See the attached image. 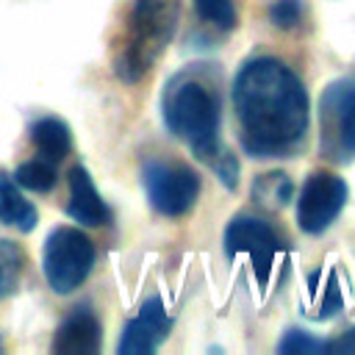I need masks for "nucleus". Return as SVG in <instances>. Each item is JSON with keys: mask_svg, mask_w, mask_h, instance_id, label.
I'll use <instances>...</instances> for the list:
<instances>
[{"mask_svg": "<svg viewBox=\"0 0 355 355\" xmlns=\"http://www.w3.org/2000/svg\"><path fill=\"white\" fill-rule=\"evenodd\" d=\"M31 141L36 144L39 155L47 158V161H53V164H58L61 158H67L69 150H72L69 128L61 119H55V116L36 119L33 128H31Z\"/></svg>", "mask_w": 355, "mask_h": 355, "instance_id": "13", "label": "nucleus"}, {"mask_svg": "<svg viewBox=\"0 0 355 355\" xmlns=\"http://www.w3.org/2000/svg\"><path fill=\"white\" fill-rule=\"evenodd\" d=\"M194 8L197 14L222 28V31H233L236 28V8H233V0H194Z\"/></svg>", "mask_w": 355, "mask_h": 355, "instance_id": "17", "label": "nucleus"}, {"mask_svg": "<svg viewBox=\"0 0 355 355\" xmlns=\"http://www.w3.org/2000/svg\"><path fill=\"white\" fill-rule=\"evenodd\" d=\"M141 186L150 205L164 216H183L200 197V178L186 164L147 161L141 169Z\"/></svg>", "mask_w": 355, "mask_h": 355, "instance_id": "6", "label": "nucleus"}, {"mask_svg": "<svg viewBox=\"0 0 355 355\" xmlns=\"http://www.w3.org/2000/svg\"><path fill=\"white\" fill-rule=\"evenodd\" d=\"M166 333H169L166 308L158 297H150L141 302L139 313L133 319H128V324L116 341V352L119 355H150L158 349V344L166 338Z\"/></svg>", "mask_w": 355, "mask_h": 355, "instance_id": "9", "label": "nucleus"}, {"mask_svg": "<svg viewBox=\"0 0 355 355\" xmlns=\"http://www.w3.org/2000/svg\"><path fill=\"white\" fill-rule=\"evenodd\" d=\"M300 17H302V3L300 0H272V6H269V22L275 28L291 31V28H297Z\"/></svg>", "mask_w": 355, "mask_h": 355, "instance_id": "20", "label": "nucleus"}, {"mask_svg": "<svg viewBox=\"0 0 355 355\" xmlns=\"http://www.w3.org/2000/svg\"><path fill=\"white\" fill-rule=\"evenodd\" d=\"M36 208L22 197L17 180H11V175L0 172V222L8 227H17L19 233H31L36 227Z\"/></svg>", "mask_w": 355, "mask_h": 355, "instance_id": "12", "label": "nucleus"}, {"mask_svg": "<svg viewBox=\"0 0 355 355\" xmlns=\"http://www.w3.org/2000/svg\"><path fill=\"white\" fill-rule=\"evenodd\" d=\"M239 141L252 158H286L308 133V94L291 67L272 55L250 58L233 80Z\"/></svg>", "mask_w": 355, "mask_h": 355, "instance_id": "1", "label": "nucleus"}, {"mask_svg": "<svg viewBox=\"0 0 355 355\" xmlns=\"http://www.w3.org/2000/svg\"><path fill=\"white\" fill-rule=\"evenodd\" d=\"M324 352H336V355H355V327H349L347 333H341L338 338L324 344Z\"/></svg>", "mask_w": 355, "mask_h": 355, "instance_id": "21", "label": "nucleus"}, {"mask_svg": "<svg viewBox=\"0 0 355 355\" xmlns=\"http://www.w3.org/2000/svg\"><path fill=\"white\" fill-rule=\"evenodd\" d=\"M180 19V0H133L125 36L114 53V75L122 83L141 80L169 47Z\"/></svg>", "mask_w": 355, "mask_h": 355, "instance_id": "3", "label": "nucleus"}, {"mask_svg": "<svg viewBox=\"0 0 355 355\" xmlns=\"http://www.w3.org/2000/svg\"><path fill=\"white\" fill-rule=\"evenodd\" d=\"M67 214L86 227H100L108 225L111 211L103 202L100 191L94 189L92 175L86 172V166H72L69 169V202H67Z\"/></svg>", "mask_w": 355, "mask_h": 355, "instance_id": "11", "label": "nucleus"}, {"mask_svg": "<svg viewBox=\"0 0 355 355\" xmlns=\"http://www.w3.org/2000/svg\"><path fill=\"white\" fill-rule=\"evenodd\" d=\"M280 355H313V352H324V341L313 338L305 330H288L283 336V341L277 344Z\"/></svg>", "mask_w": 355, "mask_h": 355, "instance_id": "19", "label": "nucleus"}, {"mask_svg": "<svg viewBox=\"0 0 355 355\" xmlns=\"http://www.w3.org/2000/svg\"><path fill=\"white\" fill-rule=\"evenodd\" d=\"M14 180H17V186H22L28 191L44 194L55 186V166L47 158H33V161H25V164L17 166Z\"/></svg>", "mask_w": 355, "mask_h": 355, "instance_id": "14", "label": "nucleus"}, {"mask_svg": "<svg viewBox=\"0 0 355 355\" xmlns=\"http://www.w3.org/2000/svg\"><path fill=\"white\" fill-rule=\"evenodd\" d=\"M94 266V244L78 227H55L42 252V272L55 294L75 291Z\"/></svg>", "mask_w": 355, "mask_h": 355, "instance_id": "5", "label": "nucleus"}, {"mask_svg": "<svg viewBox=\"0 0 355 355\" xmlns=\"http://www.w3.org/2000/svg\"><path fill=\"white\" fill-rule=\"evenodd\" d=\"M311 316L313 319H327L333 316L336 311H341V288H338V280H336V272L330 269L324 275V288L316 286V280L311 277Z\"/></svg>", "mask_w": 355, "mask_h": 355, "instance_id": "15", "label": "nucleus"}, {"mask_svg": "<svg viewBox=\"0 0 355 355\" xmlns=\"http://www.w3.org/2000/svg\"><path fill=\"white\" fill-rule=\"evenodd\" d=\"M344 202H347V183L333 172H313L302 183L300 200H297L300 230H305L311 236L324 233L341 214Z\"/></svg>", "mask_w": 355, "mask_h": 355, "instance_id": "7", "label": "nucleus"}, {"mask_svg": "<svg viewBox=\"0 0 355 355\" xmlns=\"http://www.w3.org/2000/svg\"><path fill=\"white\" fill-rule=\"evenodd\" d=\"M225 250L230 258L247 255L255 263V269L261 275H266L269 266L275 263V255H277V236L263 219L250 216V214H239L225 227Z\"/></svg>", "mask_w": 355, "mask_h": 355, "instance_id": "8", "label": "nucleus"}, {"mask_svg": "<svg viewBox=\"0 0 355 355\" xmlns=\"http://www.w3.org/2000/svg\"><path fill=\"white\" fill-rule=\"evenodd\" d=\"M100 349V319L89 308L67 313L53 336L55 355H94Z\"/></svg>", "mask_w": 355, "mask_h": 355, "instance_id": "10", "label": "nucleus"}, {"mask_svg": "<svg viewBox=\"0 0 355 355\" xmlns=\"http://www.w3.org/2000/svg\"><path fill=\"white\" fill-rule=\"evenodd\" d=\"M161 116L166 130L208 166H216L227 153L219 141V94L200 69H183L169 78L161 97Z\"/></svg>", "mask_w": 355, "mask_h": 355, "instance_id": "2", "label": "nucleus"}, {"mask_svg": "<svg viewBox=\"0 0 355 355\" xmlns=\"http://www.w3.org/2000/svg\"><path fill=\"white\" fill-rule=\"evenodd\" d=\"M252 197H258L266 205H283L291 197V183L286 175H266L252 186Z\"/></svg>", "mask_w": 355, "mask_h": 355, "instance_id": "18", "label": "nucleus"}, {"mask_svg": "<svg viewBox=\"0 0 355 355\" xmlns=\"http://www.w3.org/2000/svg\"><path fill=\"white\" fill-rule=\"evenodd\" d=\"M22 266H25V255H22L19 244L0 239V300H6L17 288V283L22 277Z\"/></svg>", "mask_w": 355, "mask_h": 355, "instance_id": "16", "label": "nucleus"}, {"mask_svg": "<svg viewBox=\"0 0 355 355\" xmlns=\"http://www.w3.org/2000/svg\"><path fill=\"white\" fill-rule=\"evenodd\" d=\"M319 150L327 161H355V75L336 78L319 97Z\"/></svg>", "mask_w": 355, "mask_h": 355, "instance_id": "4", "label": "nucleus"}]
</instances>
